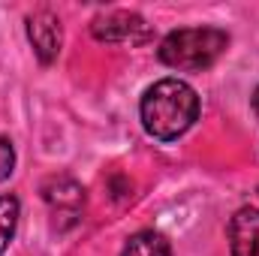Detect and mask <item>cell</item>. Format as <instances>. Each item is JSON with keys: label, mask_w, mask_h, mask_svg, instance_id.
<instances>
[{"label": "cell", "mask_w": 259, "mask_h": 256, "mask_svg": "<svg viewBox=\"0 0 259 256\" xmlns=\"http://www.w3.org/2000/svg\"><path fill=\"white\" fill-rule=\"evenodd\" d=\"M142 127L157 142H175L199 118V94L184 78H160L154 81L139 103Z\"/></svg>", "instance_id": "obj_1"}, {"label": "cell", "mask_w": 259, "mask_h": 256, "mask_svg": "<svg viewBox=\"0 0 259 256\" xmlns=\"http://www.w3.org/2000/svg\"><path fill=\"white\" fill-rule=\"evenodd\" d=\"M229 49V33L220 27H181L163 36L157 58L181 72L211 69Z\"/></svg>", "instance_id": "obj_2"}, {"label": "cell", "mask_w": 259, "mask_h": 256, "mask_svg": "<svg viewBox=\"0 0 259 256\" xmlns=\"http://www.w3.org/2000/svg\"><path fill=\"white\" fill-rule=\"evenodd\" d=\"M91 36L109 46H145L151 39V24L139 12L112 9V12H100L91 21Z\"/></svg>", "instance_id": "obj_3"}, {"label": "cell", "mask_w": 259, "mask_h": 256, "mask_svg": "<svg viewBox=\"0 0 259 256\" xmlns=\"http://www.w3.org/2000/svg\"><path fill=\"white\" fill-rule=\"evenodd\" d=\"M39 196L52 208L58 229H69V226H75L81 220V211H84V187L75 178H69V175H52V178H46L39 184Z\"/></svg>", "instance_id": "obj_4"}, {"label": "cell", "mask_w": 259, "mask_h": 256, "mask_svg": "<svg viewBox=\"0 0 259 256\" xmlns=\"http://www.w3.org/2000/svg\"><path fill=\"white\" fill-rule=\"evenodd\" d=\"M27 39L33 46V55L39 64H55L64 46V24L52 9H36L27 15Z\"/></svg>", "instance_id": "obj_5"}, {"label": "cell", "mask_w": 259, "mask_h": 256, "mask_svg": "<svg viewBox=\"0 0 259 256\" xmlns=\"http://www.w3.org/2000/svg\"><path fill=\"white\" fill-rule=\"evenodd\" d=\"M229 250H232V256H259V208L244 205L232 214Z\"/></svg>", "instance_id": "obj_6"}, {"label": "cell", "mask_w": 259, "mask_h": 256, "mask_svg": "<svg viewBox=\"0 0 259 256\" xmlns=\"http://www.w3.org/2000/svg\"><path fill=\"white\" fill-rule=\"evenodd\" d=\"M121 256H172V244L163 232L157 229H142L136 235H130Z\"/></svg>", "instance_id": "obj_7"}, {"label": "cell", "mask_w": 259, "mask_h": 256, "mask_svg": "<svg viewBox=\"0 0 259 256\" xmlns=\"http://www.w3.org/2000/svg\"><path fill=\"white\" fill-rule=\"evenodd\" d=\"M18 217H21V205L12 193H0V256L6 253L9 241L15 238L18 229Z\"/></svg>", "instance_id": "obj_8"}, {"label": "cell", "mask_w": 259, "mask_h": 256, "mask_svg": "<svg viewBox=\"0 0 259 256\" xmlns=\"http://www.w3.org/2000/svg\"><path fill=\"white\" fill-rule=\"evenodd\" d=\"M12 172H15V145L6 136H0V181H6Z\"/></svg>", "instance_id": "obj_9"}, {"label": "cell", "mask_w": 259, "mask_h": 256, "mask_svg": "<svg viewBox=\"0 0 259 256\" xmlns=\"http://www.w3.org/2000/svg\"><path fill=\"white\" fill-rule=\"evenodd\" d=\"M250 106H253V112H256V118H259V84H256V91H253V97H250Z\"/></svg>", "instance_id": "obj_10"}]
</instances>
